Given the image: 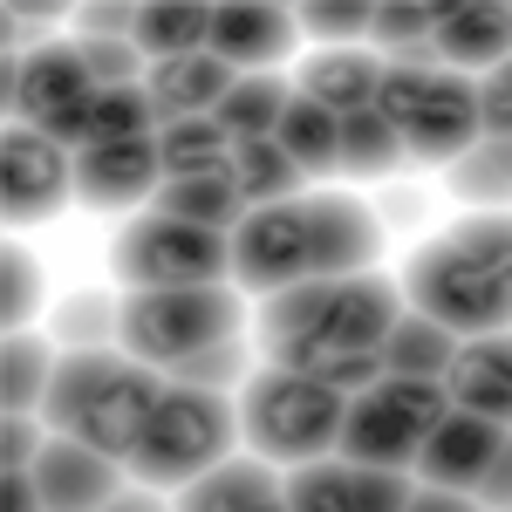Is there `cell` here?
Returning a JSON list of instances; mask_svg holds the SVG:
<instances>
[{
    "label": "cell",
    "instance_id": "cell-1",
    "mask_svg": "<svg viewBox=\"0 0 512 512\" xmlns=\"http://www.w3.org/2000/svg\"><path fill=\"white\" fill-rule=\"evenodd\" d=\"M403 321V287L383 274L349 280H301L260 308V349L274 369L315 376L342 396H362L383 383V342Z\"/></svg>",
    "mask_w": 512,
    "mask_h": 512
},
{
    "label": "cell",
    "instance_id": "cell-2",
    "mask_svg": "<svg viewBox=\"0 0 512 512\" xmlns=\"http://www.w3.org/2000/svg\"><path fill=\"white\" fill-rule=\"evenodd\" d=\"M403 308L431 315L458 342L512 335V212H472L424 239L403 267Z\"/></svg>",
    "mask_w": 512,
    "mask_h": 512
},
{
    "label": "cell",
    "instance_id": "cell-3",
    "mask_svg": "<svg viewBox=\"0 0 512 512\" xmlns=\"http://www.w3.org/2000/svg\"><path fill=\"white\" fill-rule=\"evenodd\" d=\"M164 369H144L137 355L117 349H69L55 362V383H48V403H41V424L55 437H76L103 458H130L137 437L151 424L164 396Z\"/></svg>",
    "mask_w": 512,
    "mask_h": 512
},
{
    "label": "cell",
    "instance_id": "cell-4",
    "mask_svg": "<svg viewBox=\"0 0 512 512\" xmlns=\"http://www.w3.org/2000/svg\"><path fill=\"white\" fill-rule=\"evenodd\" d=\"M349 424V396L315 383V376H294V369H253L246 390H239V444L253 458H267L274 472H301L315 458H335Z\"/></svg>",
    "mask_w": 512,
    "mask_h": 512
},
{
    "label": "cell",
    "instance_id": "cell-5",
    "mask_svg": "<svg viewBox=\"0 0 512 512\" xmlns=\"http://www.w3.org/2000/svg\"><path fill=\"white\" fill-rule=\"evenodd\" d=\"M233 437H239V403L212 390H185V383H164L158 410H151V424L137 437V451L123 458V472L137 478V485H151V492H185L198 485L205 472H219L226 458H233Z\"/></svg>",
    "mask_w": 512,
    "mask_h": 512
},
{
    "label": "cell",
    "instance_id": "cell-6",
    "mask_svg": "<svg viewBox=\"0 0 512 512\" xmlns=\"http://www.w3.org/2000/svg\"><path fill=\"white\" fill-rule=\"evenodd\" d=\"M376 110L403 137V158L410 164H444L451 171L485 137L478 130V82L451 76L437 62H383Z\"/></svg>",
    "mask_w": 512,
    "mask_h": 512
},
{
    "label": "cell",
    "instance_id": "cell-7",
    "mask_svg": "<svg viewBox=\"0 0 512 512\" xmlns=\"http://www.w3.org/2000/svg\"><path fill=\"white\" fill-rule=\"evenodd\" d=\"M246 308L233 287H164V294H123V335L117 349H130L144 369H178L185 355L239 342Z\"/></svg>",
    "mask_w": 512,
    "mask_h": 512
},
{
    "label": "cell",
    "instance_id": "cell-8",
    "mask_svg": "<svg viewBox=\"0 0 512 512\" xmlns=\"http://www.w3.org/2000/svg\"><path fill=\"white\" fill-rule=\"evenodd\" d=\"M110 274L130 294H164V287H226L233 274V239L185 226L171 212H137L117 239H110Z\"/></svg>",
    "mask_w": 512,
    "mask_h": 512
},
{
    "label": "cell",
    "instance_id": "cell-9",
    "mask_svg": "<svg viewBox=\"0 0 512 512\" xmlns=\"http://www.w3.org/2000/svg\"><path fill=\"white\" fill-rule=\"evenodd\" d=\"M451 417L444 383H417V376H383L362 396H349V424L335 458L349 465H376V472H410L417 451L431 444V431Z\"/></svg>",
    "mask_w": 512,
    "mask_h": 512
},
{
    "label": "cell",
    "instance_id": "cell-10",
    "mask_svg": "<svg viewBox=\"0 0 512 512\" xmlns=\"http://www.w3.org/2000/svg\"><path fill=\"white\" fill-rule=\"evenodd\" d=\"M96 89L103 82L89 76L76 41H41L28 55H7V110H14V123H28V130H48L55 137Z\"/></svg>",
    "mask_w": 512,
    "mask_h": 512
},
{
    "label": "cell",
    "instance_id": "cell-11",
    "mask_svg": "<svg viewBox=\"0 0 512 512\" xmlns=\"http://www.w3.org/2000/svg\"><path fill=\"white\" fill-rule=\"evenodd\" d=\"M69 198H76V158L48 130L14 123L0 137V212H7V226H41Z\"/></svg>",
    "mask_w": 512,
    "mask_h": 512
},
{
    "label": "cell",
    "instance_id": "cell-12",
    "mask_svg": "<svg viewBox=\"0 0 512 512\" xmlns=\"http://www.w3.org/2000/svg\"><path fill=\"white\" fill-rule=\"evenodd\" d=\"M233 280L246 294H267V301L315 280V267H308V198L246 212V226L233 233Z\"/></svg>",
    "mask_w": 512,
    "mask_h": 512
},
{
    "label": "cell",
    "instance_id": "cell-13",
    "mask_svg": "<svg viewBox=\"0 0 512 512\" xmlns=\"http://www.w3.org/2000/svg\"><path fill=\"white\" fill-rule=\"evenodd\" d=\"M506 424H492V417H472V410H451L444 424L431 431V444L417 451V465L410 478L417 485H431V492H465L472 499L485 472L499 465V451H506Z\"/></svg>",
    "mask_w": 512,
    "mask_h": 512
},
{
    "label": "cell",
    "instance_id": "cell-14",
    "mask_svg": "<svg viewBox=\"0 0 512 512\" xmlns=\"http://www.w3.org/2000/svg\"><path fill=\"white\" fill-rule=\"evenodd\" d=\"M383 253V226L376 212L349 192H308V267L315 280H349L369 274Z\"/></svg>",
    "mask_w": 512,
    "mask_h": 512
},
{
    "label": "cell",
    "instance_id": "cell-15",
    "mask_svg": "<svg viewBox=\"0 0 512 512\" xmlns=\"http://www.w3.org/2000/svg\"><path fill=\"white\" fill-rule=\"evenodd\" d=\"M294 35H301L294 7H274V0H226V7H212V55L233 76H274L294 55Z\"/></svg>",
    "mask_w": 512,
    "mask_h": 512
},
{
    "label": "cell",
    "instance_id": "cell-16",
    "mask_svg": "<svg viewBox=\"0 0 512 512\" xmlns=\"http://www.w3.org/2000/svg\"><path fill=\"white\" fill-rule=\"evenodd\" d=\"M512 62V0H444L437 7V69L492 76Z\"/></svg>",
    "mask_w": 512,
    "mask_h": 512
},
{
    "label": "cell",
    "instance_id": "cell-17",
    "mask_svg": "<svg viewBox=\"0 0 512 512\" xmlns=\"http://www.w3.org/2000/svg\"><path fill=\"white\" fill-rule=\"evenodd\" d=\"M28 472H35L48 512H103L123 492V458H103L76 437H48Z\"/></svg>",
    "mask_w": 512,
    "mask_h": 512
},
{
    "label": "cell",
    "instance_id": "cell-18",
    "mask_svg": "<svg viewBox=\"0 0 512 512\" xmlns=\"http://www.w3.org/2000/svg\"><path fill=\"white\" fill-rule=\"evenodd\" d=\"M158 185H164L158 137L110 144V151H82L76 158V205H89V212H130V205L158 198Z\"/></svg>",
    "mask_w": 512,
    "mask_h": 512
},
{
    "label": "cell",
    "instance_id": "cell-19",
    "mask_svg": "<svg viewBox=\"0 0 512 512\" xmlns=\"http://www.w3.org/2000/svg\"><path fill=\"white\" fill-rule=\"evenodd\" d=\"M444 396H451V410H472V417H492V424L512 431V335H472V342H458Z\"/></svg>",
    "mask_w": 512,
    "mask_h": 512
},
{
    "label": "cell",
    "instance_id": "cell-20",
    "mask_svg": "<svg viewBox=\"0 0 512 512\" xmlns=\"http://www.w3.org/2000/svg\"><path fill=\"white\" fill-rule=\"evenodd\" d=\"M137 137H158V110H151V89L130 82V89H96L76 117L55 130L62 151H110V144H137Z\"/></svg>",
    "mask_w": 512,
    "mask_h": 512
},
{
    "label": "cell",
    "instance_id": "cell-21",
    "mask_svg": "<svg viewBox=\"0 0 512 512\" xmlns=\"http://www.w3.org/2000/svg\"><path fill=\"white\" fill-rule=\"evenodd\" d=\"M233 69L205 48V55H185V62H151V76H144V89H151V110H158V130L164 123H192V117H212L226 96H233Z\"/></svg>",
    "mask_w": 512,
    "mask_h": 512
},
{
    "label": "cell",
    "instance_id": "cell-22",
    "mask_svg": "<svg viewBox=\"0 0 512 512\" xmlns=\"http://www.w3.org/2000/svg\"><path fill=\"white\" fill-rule=\"evenodd\" d=\"M376 89H383V62L362 55V48H321L301 62L294 76V96H308L335 117H355V110H376Z\"/></svg>",
    "mask_w": 512,
    "mask_h": 512
},
{
    "label": "cell",
    "instance_id": "cell-23",
    "mask_svg": "<svg viewBox=\"0 0 512 512\" xmlns=\"http://www.w3.org/2000/svg\"><path fill=\"white\" fill-rule=\"evenodd\" d=\"M185 512H287V478L267 458H226L219 472L185 485Z\"/></svg>",
    "mask_w": 512,
    "mask_h": 512
},
{
    "label": "cell",
    "instance_id": "cell-24",
    "mask_svg": "<svg viewBox=\"0 0 512 512\" xmlns=\"http://www.w3.org/2000/svg\"><path fill=\"white\" fill-rule=\"evenodd\" d=\"M130 48L151 55V62L205 55V48H212V7H205V0H151V7H137V21H130Z\"/></svg>",
    "mask_w": 512,
    "mask_h": 512
},
{
    "label": "cell",
    "instance_id": "cell-25",
    "mask_svg": "<svg viewBox=\"0 0 512 512\" xmlns=\"http://www.w3.org/2000/svg\"><path fill=\"white\" fill-rule=\"evenodd\" d=\"M158 212H171V219H185V226H205V233H226L233 239L239 226H246V198H239L233 171H219V178H164L158 198H151Z\"/></svg>",
    "mask_w": 512,
    "mask_h": 512
},
{
    "label": "cell",
    "instance_id": "cell-26",
    "mask_svg": "<svg viewBox=\"0 0 512 512\" xmlns=\"http://www.w3.org/2000/svg\"><path fill=\"white\" fill-rule=\"evenodd\" d=\"M287 103H294V82L287 76H239L233 96L212 110V123H219L233 144H260V137H280Z\"/></svg>",
    "mask_w": 512,
    "mask_h": 512
},
{
    "label": "cell",
    "instance_id": "cell-27",
    "mask_svg": "<svg viewBox=\"0 0 512 512\" xmlns=\"http://www.w3.org/2000/svg\"><path fill=\"white\" fill-rule=\"evenodd\" d=\"M451 362H458V335L437 328L431 315H410L403 308V321H396L390 342H383V369L390 376H417V383H444Z\"/></svg>",
    "mask_w": 512,
    "mask_h": 512
},
{
    "label": "cell",
    "instance_id": "cell-28",
    "mask_svg": "<svg viewBox=\"0 0 512 512\" xmlns=\"http://www.w3.org/2000/svg\"><path fill=\"white\" fill-rule=\"evenodd\" d=\"M233 185H239V198L260 212V205H294V198H308V171L287 158L274 137H260V144H233Z\"/></svg>",
    "mask_w": 512,
    "mask_h": 512
},
{
    "label": "cell",
    "instance_id": "cell-29",
    "mask_svg": "<svg viewBox=\"0 0 512 512\" xmlns=\"http://www.w3.org/2000/svg\"><path fill=\"white\" fill-rule=\"evenodd\" d=\"M274 144L301 164L308 178H335V171H342V117H335V110H321V103H308V96H294V103H287Z\"/></svg>",
    "mask_w": 512,
    "mask_h": 512
},
{
    "label": "cell",
    "instance_id": "cell-30",
    "mask_svg": "<svg viewBox=\"0 0 512 512\" xmlns=\"http://www.w3.org/2000/svg\"><path fill=\"white\" fill-rule=\"evenodd\" d=\"M451 198H465L478 212H512V144L506 137H478L465 158L444 171Z\"/></svg>",
    "mask_w": 512,
    "mask_h": 512
},
{
    "label": "cell",
    "instance_id": "cell-31",
    "mask_svg": "<svg viewBox=\"0 0 512 512\" xmlns=\"http://www.w3.org/2000/svg\"><path fill=\"white\" fill-rule=\"evenodd\" d=\"M158 158H164V178H219V171H233V137H226L212 117L164 123Z\"/></svg>",
    "mask_w": 512,
    "mask_h": 512
},
{
    "label": "cell",
    "instance_id": "cell-32",
    "mask_svg": "<svg viewBox=\"0 0 512 512\" xmlns=\"http://www.w3.org/2000/svg\"><path fill=\"white\" fill-rule=\"evenodd\" d=\"M55 362L41 335H7V369H0V396H7V417H41L48 383H55Z\"/></svg>",
    "mask_w": 512,
    "mask_h": 512
},
{
    "label": "cell",
    "instance_id": "cell-33",
    "mask_svg": "<svg viewBox=\"0 0 512 512\" xmlns=\"http://www.w3.org/2000/svg\"><path fill=\"white\" fill-rule=\"evenodd\" d=\"M403 158V137H396L390 123H383V110H355V117H342V178H390Z\"/></svg>",
    "mask_w": 512,
    "mask_h": 512
},
{
    "label": "cell",
    "instance_id": "cell-34",
    "mask_svg": "<svg viewBox=\"0 0 512 512\" xmlns=\"http://www.w3.org/2000/svg\"><path fill=\"white\" fill-rule=\"evenodd\" d=\"M369 41H383L396 62H437V0H383Z\"/></svg>",
    "mask_w": 512,
    "mask_h": 512
},
{
    "label": "cell",
    "instance_id": "cell-35",
    "mask_svg": "<svg viewBox=\"0 0 512 512\" xmlns=\"http://www.w3.org/2000/svg\"><path fill=\"white\" fill-rule=\"evenodd\" d=\"M287 512H355V465L315 458V465L287 472Z\"/></svg>",
    "mask_w": 512,
    "mask_h": 512
},
{
    "label": "cell",
    "instance_id": "cell-36",
    "mask_svg": "<svg viewBox=\"0 0 512 512\" xmlns=\"http://www.w3.org/2000/svg\"><path fill=\"white\" fill-rule=\"evenodd\" d=\"M55 335H62V349H117L123 301H110V294H76L62 308V321H55Z\"/></svg>",
    "mask_w": 512,
    "mask_h": 512
},
{
    "label": "cell",
    "instance_id": "cell-37",
    "mask_svg": "<svg viewBox=\"0 0 512 512\" xmlns=\"http://www.w3.org/2000/svg\"><path fill=\"white\" fill-rule=\"evenodd\" d=\"M246 376H253V355H246V342H219V349H198V355H185V362L171 369V383H185V390H212V396L246 390Z\"/></svg>",
    "mask_w": 512,
    "mask_h": 512
},
{
    "label": "cell",
    "instance_id": "cell-38",
    "mask_svg": "<svg viewBox=\"0 0 512 512\" xmlns=\"http://www.w3.org/2000/svg\"><path fill=\"white\" fill-rule=\"evenodd\" d=\"M294 21H301V35L328 41V48H355V41L376 28V7H362V0H321V7H294Z\"/></svg>",
    "mask_w": 512,
    "mask_h": 512
},
{
    "label": "cell",
    "instance_id": "cell-39",
    "mask_svg": "<svg viewBox=\"0 0 512 512\" xmlns=\"http://www.w3.org/2000/svg\"><path fill=\"white\" fill-rule=\"evenodd\" d=\"M82 62H89V76L103 82V89H130V82H144V55L130 48V41H110V35H76Z\"/></svg>",
    "mask_w": 512,
    "mask_h": 512
},
{
    "label": "cell",
    "instance_id": "cell-40",
    "mask_svg": "<svg viewBox=\"0 0 512 512\" xmlns=\"http://www.w3.org/2000/svg\"><path fill=\"white\" fill-rule=\"evenodd\" d=\"M0 315H7V335H28V321L41 315V267L21 246H7V301H0Z\"/></svg>",
    "mask_w": 512,
    "mask_h": 512
},
{
    "label": "cell",
    "instance_id": "cell-41",
    "mask_svg": "<svg viewBox=\"0 0 512 512\" xmlns=\"http://www.w3.org/2000/svg\"><path fill=\"white\" fill-rule=\"evenodd\" d=\"M410 499H417V478L410 472L355 465V512H410Z\"/></svg>",
    "mask_w": 512,
    "mask_h": 512
},
{
    "label": "cell",
    "instance_id": "cell-42",
    "mask_svg": "<svg viewBox=\"0 0 512 512\" xmlns=\"http://www.w3.org/2000/svg\"><path fill=\"white\" fill-rule=\"evenodd\" d=\"M478 130L512 144V62H499L492 76L478 82Z\"/></svg>",
    "mask_w": 512,
    "mask_h": 512
},
{
    "label": "cell",
    "instance_id": "cell-43",
    "mask_svg": "<svg viewBox=\"0 0 512 512\" xmlns=\"http://www.w3.org/2000/svg\"><path fill=\"white\" fill-rule=\"evenodd\" d=\"M41 444H48V437L35 431V417H7V472H28L41 458Z\"/></svg>",
    "mask_w": 512,
    "mask_h": 512
},
{
    "label": "cell",
    "instance_id": "cell-44",
    "mask_svg": "<svg viewBox=\"0 0 512 512\" xmlns=\"http://www.w3.org/2000/svg\"><path fill=\"white\" fill-rule=\"evenodd\" d=\"M485 512H512V437H506V451H499V465L485 472V485L472 492Z\"/></svg>",
    "mask_w": 512,
    "mask_h": 512
},
{
    "label": "cell",
    "instance_id": "cell-45",
    "mask_svg": "<svg viewBox=\"0 0 512 512\" xmlns=\"http://www.w3.org/2000/svg\"><path fill=\"white\" fill-rule=\"evenodd\" d=\"M0 512H48V506H41L35 472H7V478H0Z\"/></svg>",
    "mask_w": 512,
    "mask_h": 512
},
{
    "label": "cell",
    "instance_id": "cell-46",
    "mask_svg": "<svg viewBox=\"0 0 512 512\" xmlns=\"http://www.w3.org/2000/svg\"><path fill=\"white\" fill-rule=\"evenodd\" d=\"M48 28V7H7V48L21 55V41Z\"/></svg>",
    "mask_w": 512,
    "mask_h": 512
},
{
    "label": "cell",
    "instance_id": "cell-47",
    "mask_svg": "<svg viewBox=\"0 0 512 512\" xmlns=\"http://www.w3.org/2000/svg\"><path fill=\"white\" fill-rule=\"evenodd\" d=\"M410 512H485V506H478V499H465V492H431V485H417Z\"/></svg>",
    "mask_w": 512,
    "mask_h": 512
},
{
    "label": "cell",
    "instance_id": "cell-48",
    "mask_svg": "<svg viewBox=\"0 0 512 512\" xmlns=\"http://www.w3.org/2000/svg\"><path fill=\"white\" fill-rule=\"evenodd\" d=\"M103 512H164V499L151 492V485H123V492H117Z\"/></svg>",
    "mask_w": 512,
    "mask_h": 512
}]
</instances>
